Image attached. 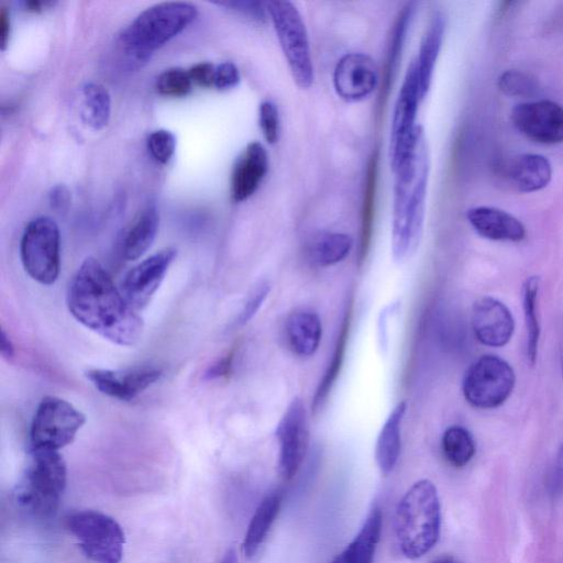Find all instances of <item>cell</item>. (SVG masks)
Masks as SVG:
<instances>
[{
    "label": "cell",
    "mask_w": 563,
    "mask_h": 563,
    "mask_svg": "<svg viewBox=\"0 0 563 563\" xmlns=\"http://www.w3.org/2000/svg\"><path fill=\"white\" fill-rule=\"evenodd\" d=\"M68 307L77 322L120 347L136 346L145 329L103 264L92 257L85 259L70 283Z\"/></svg>",
    "instance_id": "obj_1"
},
{
    "label": "cell",
    "mask_w": 563,
    "mask_h": 563,
    "mask_svg": "<svg viewBox=\"0 0 563 563\" xmlns=\"http://www.w3.org/2000/svg\"><path fill=\"white\" fill-rule=\"evenodd\" d=\"M394 174L392 253L396 262H402L415 252L423 235L429 178L424 132L412 158Z\"/></svg>",
    "instance_id": "obj_2"
},
{
    "label": "cell",
    "mask_w": 563,
    "mask_h": 563,
    "mask_svg": "<svg viewBox=\"0 0 563 563\" xmlns=\"http://www.w3.org/2000/svg\"><path fill=\"white\" fill-rule=\"evenodd\" d=\"M196 6L170 2L154 5L132 22L119 38V49L130 68H140L154 51L167 44L196 19Z\"/></svg>",
    "instance_id": "obj_3"
},
{
    "label": "cell",
    "mask_w": 563,
    "mask_h": 563,
    "mask_svg": "<svg viewBox=\"0 0 563 563\" xmlns=\"http://www.w3.org/2000/svg\"><path fill=\"white\" fill-rule=\"evenodd\" d=\"M441 507L432 481L421 480L397 505L394 531L402 554L412 560L424 557L438 543Z\"/></svg>",
    "instance_id": "obj_4"
},
{
    "label": "cell",
    "mask_w": 563,
    "mask_h": 563,
    "mask_svg": "<svg viewBox=\"0 0 563 563\" xmlns=\"http://www.w3.org/2000/svg\"><path fill=\"white\" fill-rule=\"evenodd\" d=\"M68 484V468L59 451L31 449L15 493L22 510L38 518L57 513Z\"/></svg>",
    "instance_id": "obj_5"
},
{
    "label": "cell",
    "mask_w": 563,
    "mask_h": 563,
    "mask_svg": "<svg viewBox=\"0 0 563 563\" xmlns=\"http://www.w3.org/2000/svg\"><path fill=\"white\" fill-rule=\"evenodd\" d=\"M267 6L294 82L308 90L314 83V64L303 17L291 2L273 0Z\"/></svg>",
    "instance_id": "obj_6"
},
{
    "label": "cell",
    "mask_w": 563,
    "mask_h": 563,
    "mask_svg": "<svg viewBox=\"0 0 563 563\" xmlns=\"http://www.w3.org/2000/svg\"><path fill=\"white\" fill-rule=\"evenodd\" d=\"M66 528L79 543L83 554L95 563H120L124 558L123 527L98 511H80L66 518Z\"/></svg>",
    "instance_id": "obj_7"
},
{
    "label": "cell",
    "mask_w": 563,
    "mask_h": 563,
    "mask_svg": "<svg viewBox=\"0 0 563 563\" xmlns=\"http://www.w3.org/2000/svg\"><path fill=\"white\" fill-rule=\"evenodd\" d=\"M22 266L32 280L50 286L61 272V235L57 223L49 217L33 219L20 242Z\"/></svg>",
    "instance_id": "obj_8"
},
{
    "label": "cell",
    "mask_w": 563,
    "mask_h": 563,
    "mask_svg": "<svg viewBox=\"0 0 563 563\" xmlns=\"http://www.w3.org/2000/svg\"><path fill=\"white\" fill-rule=\"evenodd\" d=\"M85 423L86 416L70 402L46 396L32 419L31 449L59 451L73 443Z\"/></svg>",
    "instance_id": "obj_9"
},
{
    "label": "cell",
    "mask_w": 563,
    "mask_h": 563,
    "mask_svg": "<svg viewBox=\"0 0 563 563\" xmlns=\"http://www.w3.org/2000/svg\"><path fill=\"white\" fill-rule=\"evenodd\" d=\"M423 102L415 62L408 68L399 97L396 99L390 139V160L393 172L410 160L424 130L418 126L419 105Z\"/></svg>",
    "instance_id": "obj_10"
},
{
    "label": "cell",
    "mask_w": 563,
    "mask_h": 563,
    "mask_svg": "<svg viewBox=\"0 0 563 563\" xmlns=\"http://www.w3.org/2000/svg\"><path fill=\"white\" fill-rule=\"evenodd\" d=\"M515 383L516 375L511 364L498 356L487 355L468 369L463 379L462 392L473 407L492 410L509 399Z\"/></svg>",
    "instance_id": "obj_11"
},
{
    "label": "cell",
    "mask_w": 563,
    "mask_h": 563,
    "mask_svg": "<svg viewBox=\"0 0 563 563\" xmlns=\"http://www.w3.org/2000/svg\"><path fill=\"white\" fill-rule=\"evenodd\" d=\"M279 470L284 480H291L300 470L309 447V423L305 404L300 397L287 406L277 428Z\"/></svg>",
    "instance_id": "obj_12"
},
{
    "label": "cell",
    "mask_w": 563,
    "mask_h": 563,
    "mask_svg": "<svg viewBox=\"0 0 563 563\" xmlns=\"http://www.w3.org/2000/svg\"><path fill=\"white\" fill-rule=\"evenodd\" d=\"M515 128L539 145L555 146L563 142V106L543 101L518 104L511 115Z\"/></svg>",
    "instance_id": "obj_13"
},
{
    "label": "cell",
    "mask_w": 563,
    "mask_h": 563,
    "mask_svg": "<svg viewBox=\"0 0 563 563\" xmlns=\"http://www.w3.org/2000/svg\"><path fill=\"white\" fill-rule=\"evenodd\" d=\"M178 257V250L165 248L146 260H143L134 269H131L121 284L127 302L137 312L145 309L156 294L174 260Z\"/></svg>",
    "instance_id": "obj_14"
},
{
    "label": "cell",
    "mask_w": 563,
    "mask_h": 563,
    "mask_svg": "<svg viewBox=\"0 0 563 563\" xmlns=\"http://www.w3.org/2000/svg\"><path fill=\"white\" fill-rule=\"evenodd\" d=\"M85 377L102 394L121 402H131L163 377V370L140 366L127 370L91 369Z\"/></svg>",
    "instance_id": "obj_15"
},
{
    "label": "cell",
    "mask_w": 563,
    "mask_h": 563,
    "mask_svg": "<svg viewBox=\"0 0 563 563\" xmlns=\"http://www.w3.org/2000/svg\"><path fill=\"white\" fill-rule=\"evenodd\" d=\"M377 64L364 53H349L342 57L335 69L336 93L348 103H358L368 98L377 88Z\"/></svg>",
    "instance_id": "obj_16"
},
{
    "label": "cell",
    "mask_w": 563,
    "mask_h": 563,
    "mask_svg": "<svg viewBox=\"0 0 563 563\" xmlns=\"http://www.w3.org/2000/svg\"><path fill=\"white\" fill-rule=\"evenodd\" d=\"M472 328L482 345L501 348L511 341L515 320L504 303L493 297H483L473 305Z\"/></svg>",
    "instance_id": "obj_17"
},
{
    "label": "cell",
    "mask_w": 563,
    "mask_h": 563,
    "mask_svg": "<svg viewBox=\"0 0 563 563\" xmlns=\"http://www.w3.org/2000/svg\"><path fill=\"white\" fill-rule=\"evenodd\" d=\"M269 171V156L262 143L250 142L237 159L231 174L230 192L236 203L249 200Z\"/></svg>",
    "instance_id": "obj_18"
},
{
    "label": "cell",
    "mask_w": 563,
    "mask_h": 563,
    "mask_svg": "<svg viewBox=\"0 0 563 563\" xmlns=\"http://www.w3.org/2000/svg\"><path fill=\"white\" fill-rule=\"evenodd\" d=\"M468 222L477 233L492 241L520 242L526 228L520 219L500 208L479 206L469 209Z\"/></svg>",
    "instance_id": "obj_19"
},
{
    "label": "cell",
    "mask_w": 563,
    "mask_h": 563,
    "mask_svg": "<svg viewBox=\"0 0 563 563\" xmlns=\"http://www.w3.org/2000/svg\"><path fill=\"white\" fill-rule=\"evenodd\" d=\"M445 31V16L441 13H435L432 19H430L424 33L417 60L414 61L423 101L428 95L430 86H432L433 83L436 64L441 47H443Z\"/></svg>",
    "instance_id": "obj_20"
},
{
    "label": "cell",
    "mask_w": 563,
    "mask_h": 563,
    "mask_svg": "<svg viewBox=\"0 0 563 563\" xmlns=\"http://www.w3.org/2000/svg\"><path fill=\"white\" fill-rule=\"evenodd\" d=\"M507 176L518 192L536 193L546 189L553 179V167L542 154L525 153L511 162Z\"/></svg>",
    "instance_id": "obj_21"
},
{
    "label": "cell",
    "mask_w": 563,
    "mask_h": 563,
    "mask_svg": "<svg viewBox=\"0 0 563 563\" xmlns=\"http://www.w3.org/2000/svg\"><path fill=\"white\" fill-rule=\"evenodd\" d=\"M287 344L296 356L312 357L323 337V325L319 316L311 311H297L286 320Z\"/></svg>",
    "instance_id": "obj_22"
},
{
    "label": "cell",
    "mask_w": 563,
    "mask_h": 563,
    "mask_svg": "<svg viewBox=\"0 0 563 563\" xmlns=\"http://www.w3.org/2000/svg\"><path fill=\"white\" fill-rule=\"evenodd\" d=\"M407 403L397 404L381 428L375 447V459L383 474H390L399 462L402 450V424Z\"/></svg>",
    "instance_id": "obj_23"
},
{
    "label": "cell",
    "mask_w": 563,
    "mask_h": 563,
    "mask_svg": "<svg viewBox=\"0 0 563 563\" xmlns=\"http://www.w3.org/2000/svg\"><path fill=\"white\" fill-rule=\"evenodd\" d=\"M383 516L379 506H373L360 532L331 563H373L382 534Z\"/></svg>",
    "instance_id": "obj_24"
},
{
    "label": "cell",
    "mask_w": 563,
    "mask_h": 563,
    "mask_svg": "<svg viewBox=\"0 0 563 563\" xmlns=\"http://www.w3.org/2000/svg\"><path fill=\"white\" fill-rule=\"evenodd\" d=\"M160 225L156 206L149 205L128 231L123 244V255L128 261L140 259L152 247Z\"/></svg>",
    "instance_id": "obj_25"
},
{
    "label": "cell",
    "mask_w": 563,
    "mask_h": 563,
    "mask_svg": "<svg viewBox=\"0 0 563 563\" xmlns=\"http://www.w3.org/2000/svg\"><path fill=\"white\" fill-rule=\"evenodd\" d=\"M282 495L271 493L266 496L253 514L244 542L245 555L248 558L255 556L267 539L272 525L280 513Z\"/></svg>",
    "instance_id": "obj_26"
},
{
    "label": "cell",
    "mask_w": 563,
    "mask_h": 563,
    "mask_svg": "<svg viewBox=\"0 0 563 563\" xmlns=\"http://www.w3.org/2000/svg\"><path fill=\"white\" fill-rule=\"evenodd\" d=\"M353 248V239L342 233H318L308 242V257L316 266L329 268L344 261Z\"/></svg>",
    "instance_id": "obj_27"
},
{
    "label": "cell",
    "mask_w": 563,
    "mask_h": 563,
    "mask_svg": "<svg viewBox=\"0 0 563 563\" xmlns=\"http://www.w3.org/2000/svg\"><path fill=\"white\" fill-rule=\"evenodd\" d=\"M112 115V97L102 84L90 83L83 88L82 118L93 130L104 129Z\"/></svg>",
    "instance_id": "obj_28"
},
{
    "label": "cell",
    "mask_w": 563,
    "mask_h": 563,
    "mask_svg": "<svg viewBox=\"0 0 563 563\" xmlns=\"http://www.w3.org/2000/svg\"><path fill=\"white\" fill-rule=\"evenodd\" d=\"M540 280L528 278L523 286V307L527 330V359L534 366L538 358L540 324L538 318V294Z\"/></svg>",
    "instance_id": "obj_29"
},
{
    "label": "cell",
    "mask_w": 563,
    "mask_h": 563,
    "mask_svg": "<svg viewBox=\"0 0 563 563\" xmlns=\"http://www.w3.org/2000/svg\"><path fill=\"white\" fill-rule=\"evenodd\" d=\"M444 456L450 465L462 468L476 455V443L469 430L462 426L449 427L441 440Z\"/></svg>",
    "instance_id": "obj_30"
},
{
    "label": "cell",
    "mask_w": 563,
    "mask_h": 563,
    "mask_svg": "<svg viewBox=\"0 0 563 563\" xmlns=\"http://www.w3.org/2000/svg\"><path fill=\"white\" fill-rule=\"evenodd\" d=\"M500 91L511 97H534L540 91L539 83L531 74L509 70L502 73L498 80Z\"/></svg>",
    "instance_id": "obj_31"
},
{
    "label": "cell",
    "mask_w": 563,
    "mask_h": 563,
    "mask_svg": "<svg viewBox=\"0 0 563 563\" xmlns=\"http://www.w3.org/2000/svg\"><path fill=\"white\" fill-rule=\"evenodd\" d=\"M156 87L162 96L185 97L192 92L193 82L189 71L172 68L159 75Z\"/></svg>",
    "instance_id": "obj_32"
},
{
    "label": "cell",
    "mask_w": 563,
    "mask_h": 563,
    "mask_svg": "<svg viewBox=\"0 0 563 563\" xmlns=\"http://www.w3.org/2000/svg\"><path fill=\"white\" fill-rule=\"evenodd\" d=\"M151 157L161 164H168L176 150V138L171 131H153L147 141Z\"/></svg>",
    "instance_id": "obj_33"
},
{
    "label": "cell",
    "mask_w": 563,
    "mask_h": 563,
    "mask_svg": "<svg viewBox=\"0 0 563 563\" xmlns=\"http://www.w3.org/2000/svg\"><path fill=\"white\" fill-rule=\"evenodd\" d=\"M259 125L263 138L269 145L278 143L281 135V121L279 109L273 102L266 101L260 105Z\"/></svg>",
    "instance_id": "obj_34"
},
{
    "label": "cell",
    "mask_w": 563,
    "mask_h": 563,
    "mask_svg": "<svg viewBox=\"0 0 563 563\" xmlns=\"http://www.w3.org/2000/svg\"><path fill=\"white\" fill-rule=\"evenodd\" d=\"M270 291L271 285L268 281H261L253 287V290L249 294L238 316L237 324L239 326L247 325L250 320L258 314L259 309L262 307L263 303L266 302Z\"/></svg>",
    "instance_id": "obj_35"
},
{
    "label": "cell",
    "mask_w": 563,
    "mask_h": 563,
    "mask_svg": "<svg viewBox=\"0 0 563 563\" xmlns=\"http://www.w3.org/2000/svg\"><path fill=\"white\" fill-rule=\"evenodd\" d=\"M240 83V72L233 62H224L216 66L215 85L219 91L231 90Z\"/></svg>",
    "instance_id": "obj_36"
},
{
    "label": "cell",
    "mask_w": 563,
    "mask_h": 563,
    "mask_svg": "<svg viewBox=\"0 0 563 563\" xmlns=\"http://www.w3.org/2000/svg\"><path fill=\"white\" fill-rule=\"evenodd\" d=\"M193 84L204 88L215 85L216 66L209 62L198 63L189 70Z\"/></svg>",
    "instance_id": "obj_37"
},
{
    "label": "cell",
    "mask_w": 563,
    "mask_h": 563,
    "mask_svg": "<svg viewBox=\"0 0 563 563\" xmlns=\"http://www.w3.org/2000/svg\"><path fill=\"white\" fill-rule=\"evenodd\" d=\"M219 5L233 9L237 11V13H240L245 16H249L253 19L260 21L266 19L267 15H269L267 4H262L258 2H231V3H222Z\"/></svg>",
    "instance_id": "obj_38"
},
{
    "label": "cell",
    "mask_w": 563,
    "mask_h": 563,
    "mask_svg": "<svg viewBox=\"0 0 563 563\" xmlns=\"http://www.w3.org/2000/svg\"><path fill=\"white\" fill-rule=\"evenodd\" d=\"M50 205L55 211H66L71 204V193L65 185H55L49 193Z\"/></svg>",
    "instance_id": "obj_39"
},
{
    "label": "cell",
    "mask_w": 563,
    "mask_h": 563,
    "mask_svg": "<svg viewBox=\"0 0 563 563\" xmlns=\"http://www.w3.org/2000/svg\"><path fill=\"white\" fill-rule=\"evenodd\" d=\"M548 487L551 494L559 495L563 492V444L558 452L556 466L550 473Z\"/></svg>",
    "instance_id": "obj_40"
},
{
    "label": "cell",
    "mask_w": 563,
    "mask_h": 563,
    "mask_svg": "<svg viewBox=\"0 0 563 563\" xmlns=\"http://www.w3.org/2000/svg\"><path fill=\"white\" fill-rule=\"evenodd\" d=\"M233 360L234 353H229L228 356L218 360L206 371L205 378L207 380H216L226 377V375L230 372L231 367H233Z\"/></svg>",
    "instance_id": "obj_41"
},
{
    "label": "cell",
    "mask_w": 563,
    "mask_h": 563,
    "mask_svg": "<svg viewBox=\"0 0 563 563\" xmlns=\"http://www.w3.org/2000/svg\"><path fill=\"white\" fill-rule=\"evenodd\" d=\"M10 37V17L6 8L0 11V42L2 50L5 51Z\"/></svg>",
    "instance_id": "obj_42"
},
{
    "label": "cell",
    "mask_w": 563,
    "mask_h": 563,
    "mask_svg": "<svg viewBox=\"0 0 563 563\" xmlns=\"http://www.w3.org/2000/svg\"><path fill=\"white\" fill-rule=\"evenodd\" d=\"M0 352H2L3 358L8 361L13 360L16 356L13 341H11L4 329L2 330V335H0Z\"/></svg>",
    "instance_id": "obj_43"
},
{
    "label": "cell",
    "mask_w": 563,
    "mask_h": 563,
    "mask_svg": "<svg viewBox=\"0 0 563 563\" xmlns=\"http://www.w3.org/2000/svg\"><path fill=\"white\" fill-rule=\"evenodd\" d=\"M49 5L48 3L39 2V0H29V2L25 3V7L28 11H32V13H39L42 11L43 7Z\"/></svg>",
    "instance_id": "obj_44"
},
{
    "label": "cell",
    "mask_w": 563,
    "mask_h": 563,
    "mask_svg": "<svg viewBox=\"0 0 563 563\" xmlns=\"http://www.w3.org/2000/svg\"><path fill=\"white\" fill-rule=\"evenodd\" d=\"M222 563H238L237 555L234 549H230L224 557Z\"/></svg>",
    "instance_id": "obj_45"
},
{
    "label": "cell",
    "mask_w": 563,
    "mask_h": 563,
    "mask_svg": "<svg viewBox=\"0 0 563 563\" xmlns=\"http://www.w3.org/2000/svg\"><path fill=\"white\" fill-rule=\"evenodd\" d=\"M433 563H462V562L454 557H443L434 561Z\"/></svg>",
    "instance_id": "obj_46"
},
{
    "label": "cell",
    "mask_w": 563,
    "mask_h": 563,
    "mask_svg": "<svg viewBox=\"0 0 563 563\" xmlns=\"http://www.w3.org/2000/svg\"><path fill=\"white\" fill-rule=\"evenodd\" d=\"M561 372H562V378H563V357H562V362H561Z\"/></svg>",
    "instance_id": "obj_47"
}]
</instances>
